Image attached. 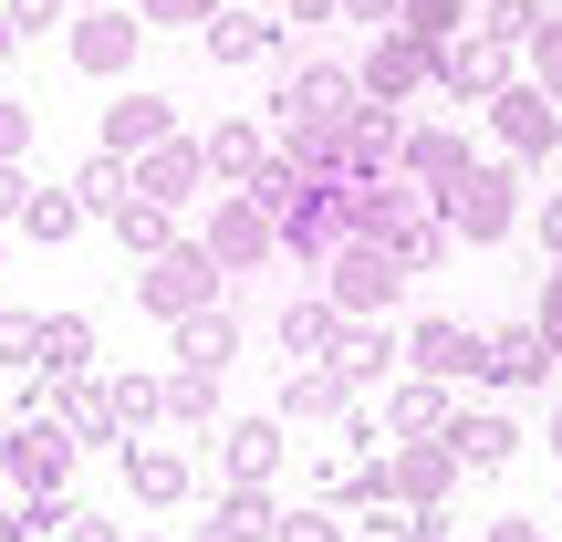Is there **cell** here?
<instances>
[{"label": "cell", "instance_id": "cell-1", "mask_svg": "<svg viewBox=\"0 0 562 542\" xmlns=\"http://www.w3.org/2000/svg\"><path fill=\"white\" fill-rule=\"evenodd\" d=\"M355 104H364L355 63H302V74H281V95H271V146L302 157V167H334V136L355 125Z\"/></svg>", "mask_w": 562, "mask_h": 542}, {"label": "cell", "instance_id": "cell-2", "mask_svg": "<svg viewBox=\"0 0 562 542\" xmlns=\"http://www.w3.org/2000/svg\"><path fill=\"white\" fill-rule=\"evenodd\" d=\"M406 281H417V272H406L385 241H334V262H323V302H334L344 323H385L406 302Z\"/></svg>", "mask_w": 562, "mask_h": 542}, {"label": "cell", "instance_id": "cell-3", "mask_svg": "<svg viewBox=\"0 0 562 542\" xmlns=\"http://www.w3.org/2000/svg\"><path fill=\"white\" fill-rule=\"evenodd\" d=\"M438 220H448V241H469V251H490V241H510V230H521V167H469L459 188H438Z\"/></svg>", "mask_w": 562, "mask_h": 542}, {"label": "cell", "instance_id": "cell-4", "mask_svg": "<svg viewBox=\"0 0 562 542\" xmlns=\"http://www.w3.org/2000/svg\"><path fill=\"white\" fill-rule=\"evenodd\" d=\"M74 428L53 418V407H32V418H11V439H0V480L21 490V501H63V480H74Z\"/></svg>", "mask_w": 562, "mask_h": 542}, {"label": "cell", "instance_id": "cell-5", "mask_svg": "<svg viewBox=\"0 0 562 542\" xmlns=\"http://www.w3.org/2000/svg\"><path fill=\"white\" fill-rule=\"evenodd\" d=\"M271 230H281V262L323 272V262H334V241H344V178H334V167H302V188L271 209Z\"/></svg>", "mask_w": 562, "mask_h": 542}, {"label": "cell", "instance_id": "cell-6", "mask_svg": "<svg viewBox=\"0 0 562 542\" xmlns=\"http://www.w3.org/2000/svg\"><path fill=\"white\" fill-rule=\"evenodd\" d=\"M480 115H490V136H501L510 167H562V104L542 95V84H501Z\"/></svg>", "mask_w": 562, "mask_h": 542}, {"label": "cell", "instance_id": "cell-7", "mask_svg": "<svg viewBox=\"0 0 562 542\" xmlns=\"http://www.w3.org/2000/svg\"><path fill=\"white\" fill-rule=\"evenodd\" d=\"M427 84H438L448 104H490L501 84H521V53H510V42H490L480 21H469L459 42H438V53H427Z\"/></svg>", "mask_w": 562, "mask_h": 542}, {"label": "cell", "instance_id": "cell-8", "mask_svg": "<svg viewBox=\"0 0 562 542\" xmlns=\"http://www.w3.org/2000/svg\"><path fill=\"white\" fill-rule=\"evenodd\" d=\"M199 251L220 272H261L281 262V230H271V209L250 199V188H209V230H199Z\"/></svg>", "mask_w": 562, "mask_h": 542}, {"label": "cell", "instance_id": "cell-9", "mask_svg": "<svg viewBox=\"0 0 562 542\" xmlns=\"http://www.w3.org/2000/svg\"><path fill=\"white\" fill-rule=\"evenodd\" d=\"M136 302L157 323H178V313H199V302H220V262H209L199 241H167L157 262H136Z\"/></svg>", "mask_w": 562, "mask_h": 542}, {"label": "cell", "instance_id": "cell-10", "mask_svg": "<svg viewBox=\"0 0 562 542\" xmlns=\"http://www.w3.org/2000/svg\"><path fill=\"white\" fill-rule=\"evenodd\" d=\"M375 480H385V501H396V511H448V490H459V460H448L438 439H385Z\"/></svg>", "mask_w": 562, "mask_h": 542}, {"label": "cell", "instance_id": "cell-11", "mask_svg": "<svg viewBox=\"0 0 562 542\" xmlns=\"http://www.w3.org/2000/svg\"><path fill=\"white\" fill-rule=\"evenodd\" d=\"M396 355H406V376H427V386H469V376H480V323L427 313V323L396 334Z\"/></svg>", "mask_w": 562, "mask_h": 542}, {"label": "cell", "instance_id": "cell-12", "mask_svg": "<svg viewBox=\"0 0 562 542\" xmlns=\"http://www.w3.org/2000/svg\"><path fill=\"white\" fill-rule=\"evenodd\" d=\"M136 42H146V21L125 11V0H104V11H74V32H63V53H74V74L115 84V74H136Z\"/></svg>", "mask_w": 562, "mask_h": 542}, {"label": "cell", "instance_id": "cell-13", "mask_svg": "<svg viewBox=\"0 0 562 542\" xmlns=\"http://www.w3.org/2000/svg\"><path fill=\"white\" fill-rule=\"evenodd\" d=\"M438 449L459 460V480H490V469H510V460H521V428H510L501 407H448Z\"/></svg>", "mask_w": 562, "mask_h": 542}, {"label": "cell", "instance_id": "cell-14", "mask_svg": "<svg viewBox=\"0 0 562 542\" xmlns=\"http://www.w3.org/2000/svg\"><path fill=\"white\" fill-rule=\"evenodd\" d=\"M396 146H406V115H396V104H355V125L334 136V178H344V188L396 178Z\"/></svg>", "mask_w": 562, "mask_h": 542}, {"label": "cell", "instance_id": "cell-15", "mask_svg": "<svg viewBox=\"0 0 562 542\" xmlns=\"http://www.w3.org/2000/svg\"><path fill=\"white\" fill-rule=\"evenodd\" d=\"M355 84H364V104H406V95H427V42H417V32H396V21H385V32L364 42V63H355Z\"/></svg>", "mask_w": 562, "mask_h": 542}, {"label": "cell", "instance_id": "cell-16", "mask_svg": "<svg viewBox=\"0 0 562 542\" xmlns=\"http://www.w3.org/2000/svg\"><path fill=\"white\" fill-rule=\"evenodd\" d=\"M480 376L490 386H552L562 355H552L542 323H490V334H480Z\"/></svg>", "mask_w": 562, "mask_h": 542}, {"label": "cell", "instance_id": "cell-17", "mask_svg": "<svg viewBox=\"0 0 562 542\" xmlns=\"http://www.w3.org/2000/svg\"><path fill=\"white\" fill-rule=\"evenodd\" d=\"M167 136H178V104H167L157 84H125V95L104 104V157H125V167H136L146 146H167Z\"/></svg>", "mask_w": 562, "mask_h": 542}, {"label": "cell", "instance_id": "cell-18", "mask_svg": "<svg viewBox=\"0 0 562 542\" xmlns=\"http://www.w3.org/2000/svg\"><path fill=\"white\" fill-rule=\"evenodd\" d=\"M271 418H281V428H344V418H355V386H344L334 365H281Z\"/></svg>", "mask_w": 562, "mask_h": 542}, {"label": "cell", "instance_id": "cell-19", "mask_svg": "<svg viewBox=\"0 0 562 542\" xmlns=\"http://www.w3.org/2000/svg\"><path fill=\"white\" fill-rule=\"evenodd\" d=\"M125 490L146 511H178V501H199V460L167 449V439H125Z\"/></svg>", "mask_w": 562, "mask_h": 542}, {"label": "cell", "instance_id": "cell-20", "mask_svg": "<svg viewBox=\"0 0 562 542\" xmlns=\"http://www.w3.org/2000/svg\"><path fill=\"white\" fill-rule=\"evenodd\" d=\"M281 460H292V428H281V418H229V428H220V480L271 490Z\"/></svg>", "mask_w": 562, "mask_h": 542}, {"label": "cell", "instance_id": "cell-21", "mask_svg": "<svg viewBox=\"0 0 562 542\" xmlns=\"http://www.w3.org/2000/svg\"><path fill=\"white\" fill-rule=\"evenodd\" d=\"M469 167H480V157H469L459 125H406V146H396V178H406V188H427V199H438V188H459Z\"/></svg>", "mask_w": 562, "mask_h": 542}, {"label": "cell", "instance_id": "cell-22", "mask_svg": "<svg viewBox=\"0 0 562 542\" xmlns=\"http://www.w3.org/2000/svg\"><path fill=\"white\" fill-rule=\"evenodd\" d=\"M136 199H157V209H188V199H209V157H199V136H167V146H146V157H136Z\"/></svg>", "mask_w": 562, "mask_h": 542}, {"label": "cell", "instance_id": "cell-23", "mask_svg": "<svg viewBox=\"0 0 562 542\" xmlns=\"http://www.w3.org/2000/svg\"><path fill=\"white\" fill-rule=\"evenodd\" d=\"M199 53L209 63H271L281 53V11H229L220 0V11L199 21Z\"/></svg>", "mask_w": 562, "mask_h": 542}, {"label": "cell", "instance_id": "cell-24", "mask_svg": "<svg viewBox=\"0 0 562 542\" xmlns=\"http://www.w3.org/2000/svg\"><path fill=\"white\" fill-rule=\"evenodd\" d=\"M199 157H209V188H250L271 167V125L229 115V125H209V136H199Z\"/></svg>", "mask_w": 562, "mask_h": 542}, {"label": "cell", "instance_id": "cell-25", "mask_svg": "<svg viewBox=\"0 0 562 542\" xmlns=\"http://www.w3.org/2000/svg\"><path fill=\"white\" fill-rule=\"evenodd\" d=\"M323 365H334V376L364 397V386H396V365H406V355H396V334H385V323H344Z\"/></svg>", "mask_w": 562, "mask_h": 542}, {"label": "cell", "instance_id": "cell-26", "mask_svg": "<svg viewBox=\"0 0 562 542\" xmlns=\"http://www.w3.org/2000/svg\"><path fill=\"white\" fill-rule=\"evenodd\" d=\"M53 418L74 428V449L125 439V418H115V376H63V386H53Z\"/></svg>", "mask_w": 562, "mask_h": 542}, {"label": "cell", "instance_id": "cell-27", "mask_svg": "<svg viewBox=\"0 0 562 542\" xmlns=\"http://www.w3.org/2000/svg\"><path fill=\"white\" fill-rule=\"evenodd\" d=\"M167 334H178V365H188V376H229V355H240V323H229L220 302H199V313H178Z\"/></svg>", "mask_w": 562, "mask_h": 542}, {"label": "cell", "instance_id": "cell-28", "mask_svg": "<svg viewBox=\"0 0 562 542\" xmlns=\"http://www.w3.org/2000/svg\"><path fill=\"white\" fill-rule=\"evenodd\" d=\"M448 407H459V386H427V376H396L385 386V439H438Z\"/></svg>", "mask_w": 562, "mask_h": 542}, {"label": "cell", "instance_id": "cell-29", "mask_svg": "<svg viewBox=\"0 0 562 542\" xmlns=\"http://www.w3.org/2000/svg\"><path fill=\"white\" fill-rule=\"evenodd\" d=\"M281 532V501L250 480H220V501H209V542H271Z\"/></svg>", "mask_w": 562, "mask_h": 542}, {"label": "cell", "instance_id": "cell-30", "mask_svg": "<svg viewBox=\"0 0 562 542\" xmlns=\"http://www.w3.org/2000/svg\"><path fill=\"white\" fill-rule=\"evenodd\" d=\"M271 334H281V355H292V365H323V355H334V334H344V313H334L323 292H292Z\"/></svg>", "mask_w": 562, "mask_h": 542}, {"label": "cell", "instance_id": "cell-31", "mask_svg": "<svg viewBox=\"0 0 562 542\" xmlns=\"http://www.w3.org/2000/svg\"><path fill=\"white\" fill-rule=\"evenodd\" d=\"M42 386H63V376H94V323L83 313H42V365H32Z\"/></svg>", "mask_w": 562, "mask_h": 542}, {"label": "cell", "instance_id": "cell-32", "mask_svg": "<svg viewBox=\"0 0 562 542\" xmlns=\"http://www.w3.org/2000/svg\"><path fill=\"white\" fill-rule=\"evenodd\" d=\"M63 188L83 199V220H115V209L136 199V167H125V157H104V146H94V157H83V167H74Z\"/></svg>", "mask_w": 562, "mask_h": 542}, {"label": "cell", "instance_id": "cell-33", "mask_svg": "<svg viewBox=\"0 0 562 542\" xmlns=\"http://www.w3.org/2000/svg\"><path fill=\"white\" fill-rule=\"evenodd\" d=\"M385 251H396L406 272H438V262H448V251H459V241H448V220H438V199H417V209H406L396 230H385Z\"/></svg>", "mask_w": 562, "mask_h": 542}, {"label": "cell", "instance_id": "cell-34", "mask_svg": "<svg viewBox=\"0 0 562 542\" xmlns=\"http://www.w3.org/2000/svg\"><path fill=\"white\" fill-rule=\"evenodd\" d=\"M157 418L188 428V439H199V428H220V376H188V365H178V376L157 386Z\"/></svg>", "mask_w": 562, "mask_h": 542}, {"label": "cell", "instance_id": "cell-35", "mask_svg": "<svg viewBox=\"0 0 562 542\" xmlns=\"http://www.w3.org/2000/svg\"><path fill=\"white\" fill-rule=\"evenodd\" d=\"M115 241H125V262H157V251L178 241V209H157V199H125V209H115Z\"/></svg>", "mask_w": 562, "mask_h": 542}, {"label": "cell", "instance_id": "cell-36", "mask_svg": "<svg viewBox=\"0 0 562 542\" xmlns=\"http://www.w3.org/2000/svg\"><path fill=\"white\" fill-rule=\"evenodd\" d=\"M469 21H480V11H469V0H396V32H417L427 53H438V42H459Z\"/></svg>", "mask_w": 562, "mask_h": 542}, {"label": "cell", "instance_id": "cell-37", "mask_svg": "<svg viewBox=\"0 0 562 542\" xmlns=\"http://www.w3.org/2000/svg\"><path fill=\"white\" fill-rule=\"evenodd\" d=\"M21 230H32V241H74V230H83V199H74V188H42V178H32Z\"/></svg>", "mask_w": 562, "mask_h": 542}, {"label": "cell", "instance_id": "cell-38", "mask_svg": "<svg viewBox=\"0 0 562 542\" xmlns=\"http://www.w3.org/2000/svg\"><path fill=\"white\" fill-rule=\"evenodd\" d=\"M552 11H562V0H480V32H490V42H510V53H521V42L542 32Z\"/></svg>", "mask_w": 562, "mask_h": 542}, {"label": "cell", "instance_id": "cell-39", "mask_svg": "<svg viewBox=\"0 0 562 542\" xmlns=\"http://www.w3.org/2000/svg\"><path fill=\"white\" fill-rule=\"evenodd\" d=\"M521 84H542V95L562 104V11H552V21H542L531 42H521Z\"/></svg>", "mask_w": 562, "mask_h": 542}, {"label": "cell", "instance_id": "cell-40", "mask_svg": "<svg viewBox=\"0 0 562 542\" xmlns=\"http://www.w3.org/2000/svg\"><path fill=\"white\" fill-rule=\"evenodd\" d=\"M271 542H355V522H344L334 501H302V511H281V532Z\"/></svg>", "mask_w": 562, "mask_h": 542}, {"label": "cell", "instance_id": "cell-41", "mask_svg": "<svg viewBox=\"0 0 562 542\" xmlns=\"http://www.w3.org/2000/svg\"><path fill=\"white\" fill-rule=\"evenodd\" d=\"M0 365H21V376L42 365V313H11L0 302Z\"/></svg>", "mask_w": 562, "mask_h": 542}, {"label": "cell", "instance_id": "cell-42", "mask_svg": "<svg viewBox=\"0 0 562 542\" xmlns=\"http://www.w3.org/2000/svg\"><path fill=\"white\" fill-rule=\"evenodd\" d=\"M157 386H167V376H115V418H125V439H146V428H157Z\"/></svg>", "mask_w": 562, "mask_h": 542}, {"label": "cell", "instance_id": "cell-43", "mask_svg": "<svg viewBox=\"0 0 562 542\" xmlns=\"http://www.w3.org/2000/svg\"><path fill=\"white\" fill-rule=\"evenodd\" d=\"M53 542H125L104 511H83V501H63V522H53Z\"/></svg>", "mask_w": 562, "mask_h": 542}, {"label": "cell", "instance_id": "cell-44", "mask_svg": "<svg viewBox=\"0 0 562 542\" xmlns=\"http://www.w3.org/2000/svg\"><path fill=\"white\" fill-rule=\"evenodd\" d=\"M209 11H220V0H136V21H146V32H157V21H188V32H199Z\"/></svg>", "mask_w": 562, "mask_h": 542}, {"label": "cell", "instance_id": "cell-45", "mask_svg": "<svg viewBox=\"0 0 562 542\" xmlns=\"http://www.w3.org/2000/svg\"><path fill=\"white\" fill-rule=\"evenodd\" d=\"M0 11H11V32L32 42V32H53V21H63V0H0Z\"/></svg>", "mask_w": 562, "mask_h": 542}, {"label": "cell", "instance_id": "cell-46", "mask_svg": "<svg viewBox=\"0 0 562 542\" xmlns=\"http://www.w3.org/2000/svg\"><path fill=\"white\" fill-rule=\"evenodd\" d=\"M531 323H542L552 355H562V262H542V313H531Z\"/></svg>", "mask_w": 562, "mask_h": 542}, {"label": "cell", "instance_id": "cell-47", "mask_svg": "<svg viewBox=\"0 0 562 542\" xmlns=\"http://www.w3.org/2000/svg\"><path fill=\"white\" fill-rule=\"evenodd\" d=\"M396 542H459V522H448V511H406Z\"/></svg>", "mask_w": 562, "mask_h": 542}, {"label": "cell", "instance_id": "cell-48", "mask_svg": "<svg viewBox=\"0 0 562 542\" xmlns=\"http://www.w3.org/2000/svg\"><path fill=\"white\" fill-rule=\"evenodd\" d=\"M21 199H32V167H21V157H0V220H21Z\"/></svg>", "mask_w": 562, "mask_h": 542}, {"label": "cell", "instance_id": "cell-49", "mask_svg": "<svg viewBox=\"0 0 562 542\" xmlns=\"http://www.w3.org/2000/svg\"><path fill=\"white\" fill-rule=\"evenodd\" d=\"M32 146V104H0V157H21Z\"/></svg>", "mask_w": 562, "mask_h": 542}, {"label": "cell", "instance_id": "cell-50", "mask_svg": "<svg viewBox=\"0 0 562 542\" xmlns=\"http://www.w3.org/2000/svg\"><path fill=\"white\" fill-rule=\"evenodd\" d=\"M334 21H364V32H385V21H396V0H334Z\"/></svg>", "mask_w": 562, "mask_h": 542}, {"label": "cell", "instance_id": "cell-51", "mask_svg": "<svg viewBox=\"0 0 562 542\" xmlns=\"http://www.w3.org/2000/svg\"><path fill=\"white\" fill-rule=\"evenodd\" d=\"M531 230H542V262H562V188L542 199V220H531Z\"/></svg>", "mask_w": 562, "mask_h": 542}, {"label": "cell", "instance_id": "cell-52", "mask_svg": "<svg viewBox=\"0 0 562 542\" xmlns=\"http://www.w3.org/2000/svg\"><path fill=\"white\" fill-rule=\"evenodd\" d=\"M490 542H552V522H521L510 511V522H490Z\"/></svg>", "mask_w": 562, "mask_h": 542}, {"label": "cell", "instance_id": "cell-53", "mask_svg": "<svg viewBox=\"0 0 562 542\" xmlns=\"http://www.w3.org/2000/svg\"><path fill=\"white\" fill-rule=\"evenodd\" d=\"M281 21H334V0H271Z\"/></svg>", "mask_w": 562, "mask_h": 542}, {"label": "cell", "instance_id": "cell-54", "mask_svg": "<svg viewBox=\"0 0 562 542\" xmlns=\"http://www.w3.org/2000/svg\"><path fill=\"white\" fill-rule=\"evenodd\" d=\"M552 469H562V407H552Z\"/></svg>", "mask_w": 562, "mask_h": 542}, {"label": "cell", "instance_id": "cell-55", "mask_svg": "<svg viewBox=\"0 0 562 542\" xmlns=\"http://www.w3.org/2000/svg\"><path fill=\"white\" fill-rule=\"evenodd\" d=\"M11 42H21V32H11V11H0V53H11Z\"/></svg>", "mask_w": 562, "mask_h": 542}, {"label": "cell", "instance_id": "cell-56", "mask_svg": "<svg viewBox=\"0 0 562 542\" xmlns=\"http://www.w3.org/2000/svg\"><path fill=\"white\" fill-rule=\"evenodd\" d=\"M63 11H104V0H63Z\"/></svg>", "mask_w": 562, "mask_h": 542}, {"label": "cell", "instance_id": "cell-57", "mask_svg": "<svg viewBox=\"0 0 562 542\" xmlns=\"http://www.w3.org/2000/svg\"><path fill=\"white\" fill-rule=\"evenodd\" d=\"M0 439H11V407H0Z\"/></svg>", "mask_w": 562, "mask_h": 542}, {"label": "cell", "instance_id": "cell-58", "mask_svg": "<svg viewBox=\"0 0 562 542\" xmlns=\"http://www.w3.org/2000/svg\"><path fill=\"white\" fill-rule=\"evenodd\" d=\"M136 542H167V532H136Z\"/></svg>", "mask_w": 562, "mask_h": 542}, {"label": "cell", "instance_id": "cell-59", "mask_svg": "<svg viewBox=\"0 0 562 542\" xmlns=\"http://www.w3.org/2000/svg\"><path fill=\"white\" fill-rule=\"evenodd\" d=\"M21 542H42V532H21Z\"/></svg>", "mask_w": 562, "mask_h": 542}, {"label": "cell", "instance_id": "cell-60", "mask_svg": "<svg viewBox=\"0 0 562 542\" xmlns=\"http://www.w3.org/2000/svg\"><path fill=\"white\" fill-rule=\"evenodd\" d=\"M199 542H209V532H199Z\"/></svg>", "mask_w": 562, "mask_h": 542}]
</instances>
